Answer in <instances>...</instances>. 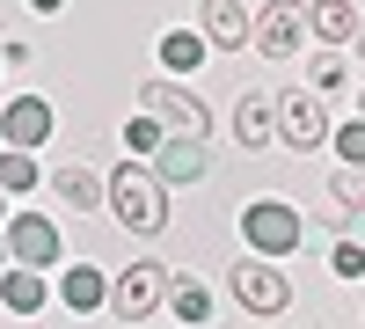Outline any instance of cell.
Returning <instances> with one entry per match:
<instances>
[{"label":"cell","instance_id":"obj_1","mask_svg":"<svg viewBox=\"0 0 365 329\" xmlns=\"http://www.w3.org/2000/svg\"><path fill=\"white\" fill-rule=\"evenodd\" d=\"M103 205L117 213V227L139 234V242H161V234H168V183H161L146 161H125V168H117L110 183H103Z\"/></svg>","mask_w":365,"mask_h":329},{"label":"cell","instance_id":"obj_2","mask_svg":"<svg viewBox=\"0 0 365 329\" xmlns=\"http://www.w3.org/2000/svg\"><path fill=\"white\" fill-rule=\"evenodd\" d=\"M139 110L154 117L161 132H182V139H212V110H205V103H197L182 81H168V74L139 81Z\"/></svg>","mask_w":365,"mask_h":329},{"label":"cell","instance_id":"obj_3","mask_svg":"<svg viewBox=\"0 0 365 329\" xmlns=\"http://www.w3.org/2000/svg\"><path fill=\"white\" fill-rule=\"evenodd\" d=\"M299 234H307V220H299V205L285 198H256V205H241V242H249L256 256H292L299 249Z\"/></svg>","mask_w":365,"mask_h":329},{"label":"cell","instance_id":"obj_4","mask_svg":"<svg viewBox=\"0 0 365 329\" xmlns=\"http://www.w3.org/2000/svg\"><path fill=\"white\" fill-rule=\"evenodd\" d=\"M161 308H168V271H161L154 256L110 278V315H117V322H154Z\"/></svg>","mask_w":365,"mask_h":329},{"label":"cell","instance_id":"obj_5","mask_svg":"<svg viewBox=\"0 0 365 329\" xmlns=\"http://www.w3.org/2000/svg\"><path fill=\"white\" fill-rule=\"evenodd\" d=\"M58 220L44 213H8V227H0V256L8 263H29V271H58Z\"/></svg>","mask_w":365,"mask_h":329},{"label":"cell","instance_id":"obj_6","mask_svg":"<svg viewBox=\"0 0 365 329\" xmlns=\"http://www.w3.org/2000/svg\"><path fill=\"white\" fill-rule=\"evenodd\" d=\"M227 285H234V300L249 308V315H285L292 308V278L270 256H241L234 271H227Z\"/></svg>","mask_w":365,"mask_h":329},{"label":"cell","instance_id":"obj_7","mask_svg":"<svg viewBox=\"0 0 365 329\" xmlns=\"http://www.w3.org/2000/svg\"><path fill=\"white\" fill-rule=\"evenodd\" d=\"M249 44L270 59V66H285V59L307 44V0H270V8H256V29Z\"/></svg>","mask_w":365,"mask_h":329},{"label":"cell","instance_id":"obj_8","mask_svg":"<svg viewBox=\"0 0 365 329\" xmlns=\"http://www.w3.org/2000/svg\"><path fill=\"white\" fill-rule=\"evenodd\" d=\"M278 139L292 146V154H307V146L329 139V117H322L314 88H285V96H278Z\"/></svg>","mask_w":365,"mask_h":329},{"label":"cell","instance_id":"obj_9","mask_svg":"<svg viewBox=\"0 0 365 329\" xmlns=\"http://www.w3.org/2000/svg\"><path fill=\"white\" fill-rule=\"evenodd\" d=\"M58 132V110L44 96H15L8 110H0V146H22V154H37V146Z\"/></svg>","mask_w":365,"mask_h":329},{"label":"cell","instance_id":"obj_10","mask_svg":"<svg viewBox=\"0 0 365 329\" xmlns=\"http://www.w3.org/2000/svg\"><path fill=\"white\" fill-rule=\"evenodd\" d=\"M205 161H212V154H205V139H182V132H168V139L154 146V154H146V168H154L168 191L197 183V176H205Z\"/></svg>","mask_w":365,"mask_h":329},{"label":"cell","instance_id":"obj_11","mask_svg":"<svg viewBox=\"0 0 365 329\" xmlns=\"http://www.w3.org/2000/svg\"><path fill=\"white\" fill-rule=\"evenodd\" d=\"M58 308L66 315H103L110 308V271L103 263H66L58 271Z\"/></svg>","mask_w":365,"mask_h":329},{"label":"cell","instance_id":"obj_12","mask_svg":"<svg viewBox=\"0 0 365 329\" xmlns=\"http://www.w3.org/2000/svg\"><path fill=\"white\" fill-rule=\"evenodd\" d=\"M197 29H205V44L241 51V44H249V29H256V15L241 8V0H205V8H197Z\"/></svg>","mask_w":365,"mask_h":329},{"label":"cell","instance_id":"obj_13","mask_svg":"<svg viewBox=\"0 0 365 329\" xmlns=\"http://www.w3.org/2000/svg\"><path fill=\"white\" fill-rule=\"evenodd\" d=\"M278 139V96H241L234 103V146H249V154H263V146Z\"/></svg>","mask_w":365,"mask_h":329},{"label":"cell","instance_id":"obj_14","mask_svg":"<svg viewBox=\"0 0 365 329\" xmlns=\"http://www.w3.org/2000/svg\"><path fill=\"white\" fill-rule=\"evenodd\" d=\"M0 308L8 315H44L51 308V278L29 271V263H8V271H0Z\"/></svg>","mask_w":365,"mask_h":329},{"label":"cell","instance_id":"obj_15","mask_svg":"<svg viewBox=\"0 0 365 329\" xmlns=\"http://www.w3.org/2000/svg\"><path fill=\"white\" fill-rule=\"evenodd\" d=\"M51 191H58V205L66 213H103V176L96 168H81V161H66L51 176Z\"/></svg>","mask_w":365,"mask_h":329},{"label":"cell","instance_id":"obj_16","mask_svg":"<svg viewBox=\"0 0 365 329\" xmlns=\"http://www.w3.org/2000/svg\"><path fill=\"white\" fill-rule=\"evenodd\" d=\"M307 37L351 44V37H358V8H351V0H307Z\"/></svg>","mask_w":365,"mask_h":329},{"label":"cell","instance_id":"obj_17","mask_svg":"<svg viewBox=\"0 0 365 329\" xmlns=\"http://www.w3.org/2000/svg\"><path fill=\"white\" fill-rule=\"evenodd\" d=\"M205 51H212V44H205V29H168V37H161V66L182 81V74H197V66H205Z\"/></svg>","mask_w":365,"mask_h":329},{"label":"cell","instance_id":"obj_18","mask_svg":"<svg viewBox=\"0 0 365 329\" xmlns=\"http://www.w3.org/2000/svg\"><path fill=\"white\" fill-rule=\"evenodd\" d=\"M168 308H175V322H190V329H197V322H212V293H205L197 278H182V271H175V278H168Z\"/></svg>","mask_w":365,"mask_h":329},{"label":"cell","instance_id":"obj_19","mask_svg":"<svg viewBox=\"0 0 365 329\" xmlns=\"http://www.w3.org/2000/svg\"><path fill=\"white\" fill-rule=\"evenodd\" d=\"M44 176H37V154H22V146H0V191L22 198V191H37Z\"/></svg>","mask_w":365,"mask_h":329},{"label":"cell","instance_id":"obj_20","mask_svg":"<svg viewBox=\"0 0 365 329\" xmlns=\"http://www.w3.org/2000/svg\"><path fill=\"white\" fill-rule=\"evenodd\" d=\"M329 213H365V168L336 161V176H329Z\"/></svg>","mask_w":365,"mask_h":329},{"label":"cell","instance_id":"obj_21","mask_svg":"<svg viewBox=\"0 0 365 329\" xmlns=\"http://www.w3.org/2000/svg\"><path fill=\"white\" fill-rule=\"evenodd\" d=\"M329 146H336V161L365 168V117H351V125H329Z\"/></svg>","mask_w":365,"mask_h":329},{"label":"cell","instance_id":"obj_22","mask_svg":"<svg viewBox=\"0 0 365 329\" xmlns=\"http://www.w3.org/2000/svg\"><path fill=\"white\" fill-rule=\"evenodd\" d=\"M329 271H336V278H365V242H358V234H344V242L329 249Z\"/></svg>","mask_w":365,"mask_h":329},{"label":"cell","instance_id":"obj_23","mask_svg":"<svg viewBox=\"0 0 365 329\" xmlns=\"http://www.w3.org/2000/svg\"><path fill=\"white\" fill-rule=\"evenodd\" d=\"M161 139H168V132H161V125H154V117H146V110H139V117H132V125H125V146H132V154H139V161H146V154H154V146H161Z\"/></svg>","mask_w":365,"mask_h":329},{"label":"cell","instance_id":"obj_24","mask_svg":"<svg viewBox=\"0 0 365 329\" xmlns=\"http://www.w3.org/2000/svg\"><path fill=\"white\" fill-rule=\"evenodd\" d=\"M344 81H351V74H344V59H336V44H329V51L314 59V96H336Z\"/></svg>","mask_w":365,"mask_h":329},{"label":"cell","instance_id":"obj_25","mask_svg":"<svg viewBox=\"0 0 365 329\" xmlns=\"http://www.w3.org/2000/svg\"><path fill=\"white\" fill-rule=\"evenodd\" d=\"M29 8H37V15H58V8H66V0H29Z\"/></svg>","mask_w":365,"mask_h":329},{"label":"cell","instance_id":"obj_26","mask_svg":"<svg viewBox=\"0 0 365 329\" xmlns=\"http://www.w3.org/2000/svg\"><path fill=\"white\" fill-rule=\"evenodd\" d=\"M351 44H358V59H365V22H358V37H351Z\"/></svg>","mask_w":365,"mask_h":329},{"label":"cell","instance_id":"obj_27","mask_svg":"<svg viewBox=\"0 0 365 329\" xmlns=\"http://www.w3.org/2000/svg\"><path fill=\"white\" fill-rule=\"evenodd\" d=\"M0 227H8V191H0Z\"/></svg>","mask_w":365,"mask_h":329},{"label":"cell","instance_id":"obj_28","mask_svg":"<svg viewBox=\"0 0 365 329\" xmlns=\"http://www.w3.org/2000/svg\"><path fill=\"white\" fill-rule=\"evenodd\" d=\"M358 117H365V96H358Z\"/></svg>","mask_w":365,"mask_h":329}]
</instances>
